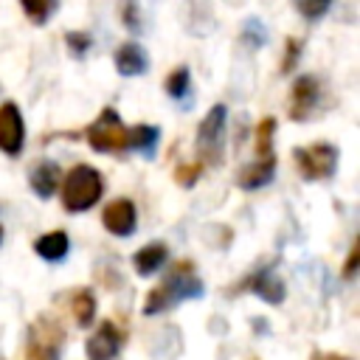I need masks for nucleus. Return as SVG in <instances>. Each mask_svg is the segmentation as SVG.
<instances>
[{
	"label": "nucleus",
	"instance_id": "obj_1",
	"mask_svg": "<svg viewBox=\"0 0 360 360\" xmlns=\"http://www.w3.org/2000/svg\"><path fill=\"white\" fill-rule=\"evenodd\" d=\"M202 292H205L202 281L194 276L191 264L183 262V264H177L158 287H152V290L146 292V298H143V312H146V315H155V312L172 309L174 304L186 301V298H200Z\"/></svg>",
	"mask_w": 360,
	"mask_h": 360
},
{
	"label": "nucleus",
	"instance_id": "obj_2",
	"mask_svg": "<svg viewBox=\"0 0 360 360\" xmlns=\"http://www.w3.org/2000/svg\"><path fill=\"white\" fill-rule=\"evenodd\" d=\"M101 191H104L101 174L93 166L79 163L62 180V205L70 214H82V211L93 208L101 200Z\"/></svg>",
	"mask_w": 360,
	"mask_h": 360
},
{
	"label": "nucleus",
	"instance_id": "obj_3",
	"mask_svg": "<svg viewBox=\"0 0 360 360\" xmlns=\"http://www.w3.org/2000/svg\"><path fill=\"white\" fill-rule=\"evenodd\" d=\"M225 104H214L197 127V158L202 166H219L225 158Z\"/></svg>",
	"mask_w": 360,
	"mask_h": 360
},
{
	"label": "nucleus",
	"instance_id": "obj_4",
	"mask_svg": "<svg viewBox=\"0 0 360 360\" xmlns=\"http://www.w3.org/2000/svg\"><path fill=\"white\" fill-rule=\"evenodd\" d=\"M62 340V326L53 318L39 315L25 332V360H59Z\"/></svg>",
	"mask_w": 360,
	"mask_h": 360
},
{
	"label": "nucleus",
	"instance_id": "obj_5",
	"mask_svg": "<svg viewBox=\"0 0 360 360\" xmlns=\"http://www.w3.org/2000/svg\"><path fill=\"white\" fill-rule=\"evenodd\" d=\"M127 141H129V129L121 124V115L112 107H104L98 118L87 127V143L96 152H121L127 149Z\"/></svg>",
	"mask_w": 360,
	"mask_h": 360
},
{
	"label": "nucleus",
	"instance_id": "obj_6",
	"mask_svg": "<svg viewBox=\"0 0 360 360\" xmlns=\"http://www.w3.org/2000/svg\"><path fill=\"white\" fill-rule=\"evenodd\" d=\"M292 160L301 172V177L307 180H326L335 174V166H338V149L326 141H318V143H309V146H301L292 152Z\"/></svg>",
	"mask_w": 360,
	"mask_h": 360
},
{
	"label": "nucleus",
	"instance_id": "obj_7",
	"mask_svg": "<svg viewBox=\"0 0 360 360\" xmlns=\"http://www.w3.org/2000/svg\"><path fill=\"white\" fill-rule=\"evenodd\" d=\"M318 101H321V82L315 76H309V73L307 76H298L292 82V90H290V107H287V112H290L292 121H307L315 112Z\"/></svg>",
	"mask_w": 360,
	"mask_h": 360
},
{
	"label": "nucleus",
	"instance_id": "obj_8",
	"mask_svg": "<svg viewBox=\"0 0 360 360\" xmlns=\"http://www.w3.org/2000/svg\"><path fill=\"white\" fill-rule=\"evenodd\" d=\"M25 141V124H22V112L17 110L14 101H3L0 104V152L6 155H20Z\"/></svg>",
	"mask_w": 360,
	"mask_h": 360
},
{
	"label": "nucleus",
	"instance_id": "obj_9",
	"mask_svg": "<svg viewBox=\"0 0 360 360\" xmlns=\"http://www.w3.org/2000/svg\"><path fill=\"white\" fill-rule=\"evenodd\" d=\"M121 332L112 321H101L96 326V332L87 338L84 343V352H87V360H112L121 349Z\"/></svg>",
	"mask_w": 360,
	"mask_h": 360
},
{
	"label": "nucleus",
	"instance_id": "obj_10",
	"mask_svg": "<svg viewBox=\"0 0 360 360\" xmlns=\"http://www.w3.org/2000/svg\"><path fill=\"white\" fill-rule=\"evenodd\" d=\"M101 222H104V228H107L112 236H129V233L135 231V225H138V211H135L132 200L118 197V200H112V202L104 208Z\"/></svg>",
	"mask_w": 360,
	"mask_h": 360
},
{
	"label": "nucleus",
	"instance_id": "obj_11",
	"mask_svg": "<svg viewBox=\"0 0 360 360\" xmlns=\"http://www.w3.org/2000/svg\"><path fill=\"white\" fill-rule=\"evenodd\" d=\"M273 174H276V155L270 152V155H262V158H256L253 163L242 166V169L236 172V186L245 188V191H253V188L267 186V183L273 180Z\"/></svg>",
	"mask_w": 360,
	"mask_h": 360
},
{
	"label": "nucleus",
	"instance_id": "obj_12",
	"mask_svg": "<svg viewBox=\"0 0 360 360\" xmlns=\"http://www.w3.org/2000/svg\"><path fill=\"white\" fill-rule=\"evenodd\" d=\"M239 290H250V292H256L259 298H264L267 304H281V301H284V292H287V290H284V281H281L270 267H264V270L248 276Z\"/></svg>",
	"mask_w": 360,
	"mask_h": 360
},
{
	"label": "nucleus",
	"instance_id": "obj_13",
	"mask_svg": "<svg viewBox=\"0 0 360 360\" xmlns=\"http://www.w3.org/2000/svg\"><path fill=\"white\" fill-rule=\"evenodd\" d=\"M146 68H149V59H146V51L138 42H124L115 51V70L121 76H141Z\"/></svg>",
	"mask_w": 360,
	"mask_h": 360
},
{
	"label": "nucleus",
	"instance_id": "obj_14",
	"mask_svg": "<svg viewBox=\"0 0 360 360\" xmlns=\"http://www.w3.org/2000/svg\"><path fill=\"white\" fill-rule=\"evenodd\" d=\"M28 183H31V188H34L37 197H45L48 200L56 191V186H59V166L53 160L34 163L31 166V174H28Z\"/></svg>",
	"mask_w": 360,
	"mask_h": 360
},
{
	"label": "nucleus",
	"instance_id": "obj_15",
	"mask_svg": "<svg viewBox=\"0 0 360 360\" xmlns=\"http://www.w3.org/2000/svg\"><path fill=\"white\" fill-rule=\"evenodd\" d=\"M68 248H70V239L65 231H48L34 239V253L45 262H62L68 256Z\"/></svg>",
	"mask_w": 360,
	"mask_h": 360
},
{
	"label": "nucleus",
	"instance_id": "obj_16",
	"mask_svg": "<svg viewBox=\"0 0 360 360\" xmlns=\"http://www.w3.org/2000/svg\"><path fill=\"white\" fill-rule=\"evenodd\" d=\"M169 259V248L163 242H149L143 245L135 256H132V267L141 273V276H152L158 273V267H163Z\"/></svg>",
	"mask_w": 360,
	"mask_h": 360
},
{
	"label": "nucleus",
	"instance_id": "obj_17",
	"mask_svg": "<svg viewBox=\"0 0 360 360\" xmlns=\"http://www.w3.org/2000/svg\"><path fill=\"white\" fill-rule=\"evenodd\" d=\"M68 304H70L73 323L82 326V329H87V326L93 323V315H96V295H93V290H90V287L73 290L70 298H68Z\"/></svg>",
	"mask_w": 360,
	"mask_h": 360
},
{
	"label": "nucleus",
	"instance_id": "obj_18",
	"mask_svg": "<svg viewBox=\"0 0 360 360\" xmlns=\"http://www.w3.org/2000/svg\"><path fill=\"white\" fill-rule=\"evenodd\" d=\"M158 138H160L158 127H152V124H135V129H129V141H127V146L149 158L152 149L158 146Z\"/></svg>",
	"mask_w": 360,
	"mask_h": 360
},
{
	"label": "nucleus",
	"instance_id": "obj_19",
	"mask_svg": "<svg viewBox=\"0 0 360 360\" xmlns=\"http://www.w3.org/2000/svg\"><path fill=\"white\" fill-rule=\"evenodd\" d=\"M166 93H169L172 98H183V96L188 93V68H186V65H180V68H174V70L169 73V79H166Z\"/></svg>",
	"mask_w": 360,
	"mask_h": 360
},
{
	"label": "nucleus",
	"instance_id": "obj_20",
	"mask_svg": "<svg viewBox=\"0 0 360 360\" xmlns=\"http://www.w3.org/2000/svg\"><path fill=\"white\" fill-rule=\"evenodd\" d=\"M273 135H276V118H262L259 129H256V152H259V158L273 152L270 149L273 146Z\"/></svg>",
	"mask_w": 360,
	"mask_h": 360
},
{
	"label": "nucleus",
	"instance_id": "obj_21",
	"mask_svg": "<svg viewBox=\"0 0 360 360\" xmlns=\"http://www.w3.org/2000/svg\"><path fill=\"white\" fill-rule=\"evenodd\" d=\"M20 6H22V11L28 14V20H31V22L42 25V22L51 17L53 0H20Z\"/></svg>",
	"mask_w": 360,
	"mask_h": 360
},
{
	"label": "nucleus",
	"instance_id": "obj_22",
	"mask_svg": "<svg viewBox=\"0 0 360 360\" xmlns=\"http://www.w3.org/2000/svg\"><path fill=\"white\" fill-rule=\"evenodd\" d=\"M292 6H295V11H298L301 17H307V20H321V17L329 11L332 0H292Z\"/></svg>",
	"mask_w": 360,
	"mask_h": 360
},
{
	"label": "nucleus",
	"instance_id": "obj_23",
	"mask_svg": "<svg viewBox=\"0 0 360 360\" xmlns=\"http://www.w3.org/2000/svg\"><path fill=\"white\" fill-rule=\"evenodd\" d=\"M202 174V163H194V166H177L174 169V180L180 186H194V180Z\"/></svg>",
	"mask_w": 360,
	"mask_h": 360
},
{
	"label": "nucleus",
	"instance_id": "obj_24",
	"mask_svg": "<svg viewBox=\"0 0 360 360\" xmlns=\"http://www.w3.org/2000/svg\"><path fill=\"white\" fill-rule=\"evenodd\" d=\"M90 45H93L90 34H82V31H73V34H68V48H70L76 56H82V53H84Z\"/></svg>",
	"mask_w": 360,
	"mask_h": 360
},
{
	"label": "nucleus",
	"instance_id": "obj_25",
	"mask_svg": "<svg viewBox=\"0 0 360 360\" xmlns=\"http://www.w3.org/2000/svg\"><path fill=\"white\" fill-rule=\"evenodd\" d=\"M298 53H301V39H287V48H284V62H281V70L290 73L292 65L298 62Z\"/></svg>",
	"mask_w": 360,
	"mask_h": 360
},
{
	"label": "nucleus",
	"instance_id": "obj_26",
	"mask_svg": "<svg viewBox=\"0 0 360 360\" xmlns=\"http://www.w3.org/2000/svg\"><path fill=\"white\" fill-rule=\"evenodd\" d=\"M242 31H250V39H245L248 45L259 48V45L264 42V28H262V22H259V20H248V22L242 25Z\"/></svg>",
	"mask_w": 360,
	"mask_h": 360
},
{
	"label": "nucleus",
	"instance_id": "obj_27",
	"mask_svg": "<svg viewBox=\"0 0 360 360\" xmlns=\"http://www.w3.org/2000/svg\"><path fill=\"white\" fill-rule=\"evenodd\" d=\"M124 22H127V28L129 31H138V8H135V0H127L124 3Z\"/></svg>",
	"mask_w": 360,
	"mask_h": 360
},
{
	"label": "nucleus",
	"instance_id": "obj_28",
	"mask_svg": "<svg viewBox=\"0 0 360 360\" xmlns=\"http://www.w3.org/2000/svg\"><path fill=\"white\" fill-rule=\"evenodd\" d=\"M357 262H360V248L354 245V248L349 250V256H346V264H343V278H352V276H354Z\"/></svg>",
	"mask_w": 360,
	"mask_h": 360
},
{
	"label": "nucleus",
	"instance_id": "obj_29",
	"mask_svg": "<svg viewBox=\"0 0 360 360\" xmlns=\"http://www.w3.org/2000/svg\"><path fill=\"white\" fill-rule=\"evenodd\" d=\"M312 360H352V357H346V354H318Z\"/></svg>",
	"mask_w": 360,
	"mask_h": 360
},
{
	"label": "nucleus",
	"instance_id": "obj_30",
	"mask_svg": "<svg viewBox=\"0 0 360 360\" xmlns=\"http://www.w3.org/2000/svg\"><path fill=\"white\" fill-rule=\"evenodd\" d=\"M0 242H3V228H0Z\"/></svg>",
	"mask_w": 360,
	"mask_h": 360
}]
</instances>
